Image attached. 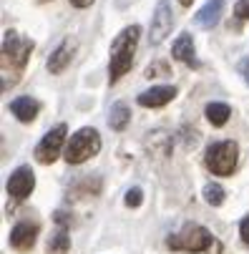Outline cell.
<instances>
[{"instance_id":"13","label":"cell","mask_w":249,"mask_h":254,"mask_svg":"<svg viewBox=\"0 0 249 254\" xmlns=\"http://www.w3.org/2000/svg\"><path fill=\"white\" fill-rule=\"evenodd\" d=\"M222 13H224V0H206V5L194 15V23L199 28H214L219 23Z\"/></svg>"},{"instance_id":"22","label":"cell","mask_w":249,"mask_h":254,"mask_svg":"<svg viewBox=\"0 0 249 254\" xmlns=\"http://www.w3.org/2000/svg\"><path fill=\"white\" fill-rule=\"evenodd\" d=\"M234 15H237L239 20H249V0H237Z\"/></svg>"},{"instance_id":"14","label":"cell","mask_w":249,"mask_h":254,"mask_svg":"<svg viewBox=\"0 0 249 254\" xmlns=\"http://www.w3.org/2000/svg\"><path fill=\"white\" fill-rule=\"evenodd\" d=\"M146 149H149V154L151 156H156V159H166L169 154H171V136L166 133V131H151L149 133V138H146Z\"/></svg>"},{"instance_id":"7","label":"cell","mask_w":249,"mask_h":254,"mask_svg":"<svg viewBox=\"0 0 249 254\" xmlns=\"http://www.w3.org/2000/svg\"><path fill=\"white\" fill-rule=\"evenodd\" d=\"M171 25H174L171 5L166 3V0H159V5H156V10H154V15H151V35H149L151 46L164 43V38L171 33Z\"/></svg>"},{"instance_id":"15","label":"cell","mask_w":249,"mask_h":254,"mask_svg":"<svg viewBox=\"0 0 249 254\" xmlns=\"http://www.w3.org/2000/svg\"><path fill=\"white\" fill-rule=\"evenodd\" d=\"M171 53H174V58L176 61H182V63H187V65H196V53H194V38L189 33H182L179 38H176V43L171 46Z\"/></svg>"},{"instance_id":"21","label":"cell","mask_w":249,"mask_h":254,"mask_svg":"<svg viewBox=\"0 0 249 254\" xmlns=\"http://www.w3.org/2000/svg\"><path fill=\"white\" fill-rule=\"evenodd\" d=\"M126 206H141V201H144V191H141L138 187H133V189H128L126 191Z\"/></svg>"},{"instance_id":"6","label":"cell","mask_w":249,"mask_h":254,"mask_svg":"<svg viewBox=\"0 0 249 254\" xmlns=\"http://www.w3.org/2000/svg\"><path fill=\"white\" fill-rule=\"evenodd\" d=\"M65 133H68L65 124L53 126V128L43 136V141L38 143V149H35V159H38L41 164H53V161L61 156L63 141H65Z\"/></svg>"},{"instance_id":"8","label":"cell","mask_w":249,"mask_h":254,"mask_svg":"<svg viewBox=\"0 0 249 254\" xmlns=\"http://www.w3.org/2000/svg\"><path fill=\"white\" fill-rule=\"evenodd\" d=\"M33 187H35V176H33L30 166H18V169L10 174V179H8V194H10L13 199H25V196H30Z\"/></svg>"},{"instance_id":"4","label":"cell","mask_w":249,"mask_h":254,"mask_svg":"<svg viewBox=\"0 0 249 254\" xmlns=\"http://www.w3.org/2000/svg\"><path fill=\"white\" fill-rule=\"evenodd\" d=\"M237 161H239V146L234 141H214L204 156L206 169L217 176H229L237 169Z\"/></svg>"},{"instance_id":"26","label":"cell","mask_w":249,"mask_h":254,"mask_svg":"<svg viewBox=\"0 0 249 254\" xmlns=\"http://www.w3.org/2000/svg\"><path fill=\"white\" fill-rule=\"evenodd\" d=\"M56 222H58V224H68V214H63V211H56Z\"/></svg>"},{"instance_id":"5","label":"cell","mask_w":249,"mask_h":254,"mask_svg":"<svg viewBox=\"0 0 249 254\" xmlns=\"http://www.w3.org/2000/svg\"><path fill=\"white\" fill-rule=\"evenodd\" d=\"M98 151H101V136L96 128L86 126L70 136L68 146H65V161L68 164H83L91 156H96Z\"/></svg>"},{"instance_id":"10","label":"cell","mask_w":249,"mask_h":254,"mask_svg":"<svg viewBox=\"0 0 249 254\" xmlns=\"http://www.w3.org/2000/svg\"><path fill=\"white\" fill-rule=\"evenodd\" d=\"M35 237H38V227L28 224V222H20L10 229V247L18 249V252H28V249H33Z\"/></svg>"},{"instance_id":"24","label":"cell","mask_w":249,"mask_h":254,"mask_svg":"<svg viewBox=\"0 0 249 254\" xmlns=\"http://www.w3.org/2000/svg\"><path fill=\"white\" fill-rule=\"evenodd\" d=\"M239 70H242V76H244V81L249 83V61H244V63L239 65Z\"/></svg>"},{"instance_id":"9","label":"cell","mask_w":249,"mask_h":254,"mask_svg":"<svg viewBox=\"0 0 249 254\" xmlns=\"http://www.w3.org/2000/svg\"><path fill=\"white\" fill-rule=\"evenodd\" d=\"M73 53H76V41L73 38H65L48 58V70L51 73H63V70L70 65V61H73Z\"/></svg>"},{"instance_id":"19","label":"cell","mask_w":249,"mask_h":254,"mask_svg":"<svg viewBox=\"0 0 249 254\" xmlns=\"http://www.w3.org/2000/svg\"><path fill=\"white\" fill-rule=\"evenodd\" d=\"M224 189L219 187V184H214V181H209V184L204 187V199H206V204H211V206H219L222 201H224Z\"/></svg>"},{"instance_id":"12","label":"cell","mask_w":249,"mask_h":254,"mask_svg":"<svg viewBox=\"0 0 249 254\" xmlns=\"http://www.w3.org/2000/svg\"><path fill=\"white\" fill-rule=\"evenodd\" d=\"M8 108H10V114H13L18 121L30 124L35 116H38V111H41V103H38V101H33L30 96H20V98H13Z\"/></svg>"},{"instance_id":"23","label":"cell","mask_w":249,"mask_h":254,"mask_svg":"<svg viewBox=\"0 0 249 254\" xmlns=\"http://www.w3.org/2000/svg\"><path fill=\"white\" fill-rule=\"evenodd\" d=\"M239 234H242V239L249 244V216H247V219L239 224Z\"/></svg>"},{"instance_id":"11","label":"cell","mask_w":249,"mask_h":254,"mask_svg":"<svg viewBox=\"0 0 249 254\" xmlns=\"http://www.w3.org/2000/svg\"><path fill=\"white\" fill-rule=\"evenodd\" d=\"M174 96H176V88L174 86H156V88H151V91H144L138 96V103L144 106V108H161V106H166L169 101H174Z\"/></svg>"},{"instance_id":"17","label":"cell","mask_w":249,"mask_h":254,"mask_svg":"<svg viewBox=\"0 0 249 254\" xmlns=\"http://www.w3.org/2000/svg\"><path fill=\"white\" fill-rule=\"evenodd\" d=\"M204 114H206L211 126H224L229 121V116H232V108L227 103H206Z\"/></svg>"},{"instance_id":"25","label":"cell","mask_w":249,"mask_h":254,"mask_svg":"<svg viewBox=\"0 0 249 254\" xmlns=\"http://www.w3.org/2000/svg\"><path fill=\"white\" fill-rule=\"evenodd\" d=\"M93 3V0H70V5H76V8H88Z\"/></svg>"},{"instance_id":"16","label":"cell","mask_w":249,"mask_h":254,"mask_svg":"<svg viewBox=\"0 0 249 254\" xmlns=\"http://www.w3.org/2000/svg\"><path fill=\"white\" fill-rule=\"evenodd\" d=\"M128 124H131V108H128L124 101L114 103L111 111H109V126H111L114 131H124Z\"/></svg>"},{"instance_id":"2","label":"cell","mask_w":249,"mask_h":254,"mask_svg":"<svg viewBox=\"0 0 249 254\" xmlns=\"http://www.w3.org/2000/svg\"><path fill=\"white\" fill-rule=\"evenodd\" d=\"M30 53H33V41L20 35V33H15V30H8L5 38H3V58H0L3 78H8V73H10L13 81H18V73L25 68Z\"/></svg>"},{"instance_id":"27","label":"cell","mask_w":249,"mask_h":254,"mask_svg":"<svg viewBox=\"0 0 249 254\" xmlns=\"http://www.w3.org/2000/svg\"><path fill=\"white\" fill-rule=\"evenodd\" d=\"M179 3H182V5H184V8H189V5H191V3H194V0H179Z\"/></svg>"},{"instance_id":"3","label":"cell","mask_w":249,"mask_h":254,"mask_svg":"<svg viewBox=\"0 0 249 254\" xmlns=\"http://www.w3.org/2000/svg\"><path fill=\"white\" fill-rule=\"evenodd\" d=\"M166 244H169V249H182V252H206V254L222 252V244L199 224H187L179 234L169 237Z\"/></svg>"},{"instance_id":"20","label":"cell","mask_w":249,"mask_h":254,"mask_svg":"<svg viewBox=\"0 0 249 254\" xmlns=\"http://www.w3.org/2000/svg\"><path fill=\"white\" fill-rule=\"evenodd\" d=\"M161 76H169V63L164 61H156L146 68V78H161Z\"/></svg>"},{"instance_id":"18","label":"cell","mask_w":249,"mask_h":254,"mask_svg":"<svg viewBox=\"0 0 249 254\" xmlns=\"http://www.w3.org/2000/svg\"><path fill=\"white\" fill-rule=\"evenodd\" d=\"M48 254H68V249H70V237H68V232L65 229H58L51 239H48Z\"/></svg>"},{"instance_id":"1","label":"cell","mask_w":249,"mask_h":254,"mask_svg":"<svg viewBox=\"0 0 249 254\" xmlns=\"http://www.w3.org/2000/svg\"><path fill=\"white\" fill-rule=\"evenodd\" d=\"M138 35H141V28L138 25H128L114 38L111 61H109V78H111V83H116L121 76H126V70H131L133 53H136V46H138Z\"/></svg>"}]
</instances>
